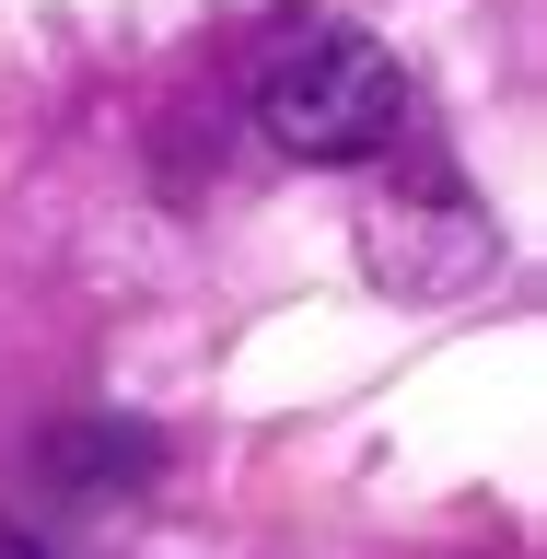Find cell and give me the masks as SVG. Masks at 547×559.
Segmentation results:
<instances>
[{"label":"cell","instance_id":"3957f363","mask_svg":"<svg viewBox=\"0 0 547 559\" xmlns=\"http://www.w3.org/2000/svg\"><path fill=\"white\" fill-rule=\"evenodd\" d=\"M0 559H47V548H35V536H12V524H0Z\"/></svg>","mask_w":547,"mask_h":559},{"label":"cell","instance_id":"6da1fadb","mask_svg":"<svg viewBox=\"0 0 547 559\" xmlns=\"http://www.w3.org/2000/svg\"><path fill=\"white\" fill-rule=\"evenodd\" d=\"M257 117L292 164H373L408 129V70L361 24H292L257 70Z\"/></svg>","mask_w":547,"mask_h":559},{"label":"cell","instance_id":"7a4b0ae2","mask_svg":"<svg viewBox=\"0 0 547 559\" xmlns=\"http://www.w3.org/2000/svg\"><path fill=\"white\" fill-rule=\"evenodd\" d=\"M47 466H94V478H70V489H140L152 478V431H59Z\"/></svg>","mask_w":547,"mask_h":559}]
</instances>
